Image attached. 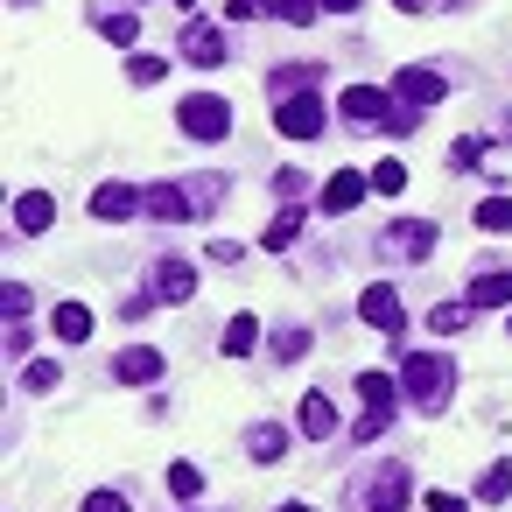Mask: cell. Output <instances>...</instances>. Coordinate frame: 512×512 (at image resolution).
<instances>
[{"instance_id": "1f68e13d", "label": "cell", "mask_w": 512, "mask_h": 512, "mask_svg": "<svg viewBox=\"0 0 512 512\" xmlns=\"http://www.w3.org/2000/svg\"><path fill=\"white\" fill-rule=\"evenodd\" d=\"M22 386H29V393H50V386H57V365H50V358H29V365H22Z\"/></svg>"}, {"instance_id": "3957f363", "label": "cell", "mask_w": 512, "mask_h": 512, "mask_svg": "<svg viewBox=\"0 0 512 512\" xmlns=\"http://www.w3.org/2000/svg\"><path fill=\"white\" fill-rule=\"evenodd\" d=\"M176 127H183L190 141H225V134H232V99H225V92H190V99L176 106Z\"/></svg>"}, {"instance_id": "6da1fadb", "label": "cell", "mask_w": 512, "mask_h": 512, "mask_svg": "<svg viewBox=\"0 0 512 512\" xmlns=\"http://www.w3.org/2000/svg\"><path fill=\"white\" fill-rule=\"evenodd\" d=\"M225 190H232L225 176H183V183H148V211H155L162 225H183V218H211Z\"/></svg>"}, {"instance_id": "5bb4252c", "label": "cell", "mask_w": 512, "mask_h": 512, "mask_svg": "<svg viewBox=\"0 0 512 512\" xmlns=\"http://www.w3.org/2000/svg\"><path fill=\"white\" fill-rule=\"evenodd\" d=\"M365 190H372V176H358V169H337V176L323 183V211H337V218H344V211H358V204H365Z\"/></svg>"}, {"instance_id": "603a6c76", "label": "cell", "mask_w": 512, "mask_h": 512, "mask_svg": "<svg viewBox=\"0 0 512 512\" xmlns=\"http://www.w3.org/2000/svg\"><path fill=\"white\" fill-rule=\"evenodd\" d=\"M218 344H225V358H246V351H253V344H260V323H253V316H232V323H225V337H218Z\"/></svg>"}, {"instance_id": "484cf974", "label": "cell", "mask_w": 512, "mask_h": 512, "mask_svg": "<svg viewBox=\"0 0 512 512\" xmlns=\"http://www.w3.org/2000/svg\"><path fill=\"white\" fill-rule=\"evenodd\" d=\"M99 36H106V43H120V50H134V43H141V22H134V15H106V22H99Z\"/></svg>"}, {"instance_id": "d4e9b609", "label": "cell", "mask_w": 512, "mask_h": 512, "mask_svg": "<svg viewBox=\"0 0 512 512\" xmlns=\"http://www.w3.org/2000/svg\"><path fill=\"white\" fill-rule=\"evenodd\" d=\"M477 232H512V197H484L477 204Z\"/></svg>"}, {"instance_id": "30bf717a", "label": "cell", "mask_w": 512, "mask_h": 512, "mask_svg": "<svg viewBox=\"0 0 512 512\" xmlns=\"http://www.w3.org/2000/svg\"><path fill=\"white\" fill-rule=\"evenodd\" d=\"M358 316H365L372 330H386V337H400V295H393V281H372V288L358 295Z\"/></svg>"}, {"instance_id": "83f0119b", "label": "cell", "mask_w": 512, "mask_h": 512, "mask_svg": "<svg viewBox=\"0 0 512 512\" xmlns=\"http://www.w3.org/2000/svg\"><path fill=\"white\" fill-rule=\"evenodd\" d=\"M169 491H176V498L190 505V498L204 491V470H197V463H169Z\"/></svg>"}, {"instance_id": "8d00e7d4", "label": "cell", "mask_w": 512, "mask_h": 512, "mask_svg": "<svg viewBox=\"0 0 512 512\" xmlns=\"http://www.w3.org/2000/svg\"><path fill=\"white\" fill-rule=\"evenodd\" d=\"M204 260H218V267H239V260H246V253H239V246H232V239H218V246H211V253H204Z\"/></svg>"}, {"instance_id": "7a4b0ae2", "label": "cell", "mask_w": 512, "mask_h": 512, "mask_svg": "<svg viewBox=\"0 0 512 512\" xmlns=\"http://www.w3.org/2000/svg\"><path fill=\"white\" fill-rule=\"evenodd\" d=\"M400 393H407L421 414H442L449 393H456V365H449L442 351H407V365H400Z\"/></svg>"}, {"instance_id": "f546056e", "label": "cell", "mask_w": 512, "mask_h": 512, "mask_svg": "<svg viewBox=\"0 0 512 512\" xmlns=\"http://www.w3.org/2000/svg\"><path fill=\"white\" fill-rule=\"evenodd\" d=\"M477 162H484V141L477 134H456L449 141V169H477Z\"/></svg>"}, {"instance_id": "4fadbf2b", "label": "cell", "mask_w": 512, "mask_h": 512, "mask_svg": "<svg viewBox=\"0 0 512 512\" xmlns=\"http://www.w3.org/2000/svg\"><path fill=\"white\" fill-rule=\"evenodd\" d=\"M141 204H148V190H134V183H99V197H92V218L120 225V218H134Z\"/></svg>"}, {"instance_id": "4dcf8cb0", "label": "cell", "mask_w": 512, "mask_h": 512, "mask_svg": "<svg viewBox=\"0 0 512 512\" xmlns=\"http://www.w3.org/2000/svg\"><path fill=\"white\" fill-rule=\"evenodd\" d=\"M302 351H309V330H302V323H295V330H274V358H281V365H295Z\"/></svg>"}, {"instance_id": "d590c367", "label": "cell", "mask_w": 512, "mask_h": 512, "mask_svg": "<svg viewBox=\"0 0 512 512\" xmlns=\"http://www.w3.org/2000/svg\"><path fill=\"white\" fill-rule=\"evenodd\" d=\"M274 190H281V197H302L309 176H302V169H274Z\"/></svg>"}, {"instance_id": "5b68a950", "label": "cell", "mask_w": 512, "mask_h": 512, "mask_svg": "<svg viewBox=\"0 0 512 512\" xmlns=\"http://www.w3.org/2000/svg\"><path fill=\"white\" fill-rule=\"evenodd\" d=\"M379 253H386V260H428V253H435V225H428V218H393V225L379 232Z\"/></svg>"}, {"instance_id": "cb8c5ba5", "label": "cell", "mask_w": 512, "mask_h": 512, "mask_svg": "<svg viewBox=\"0 0 512 512\" xmlns=\"http://www.w3.org/2000/svg\"><path fill=\"white\" fill-rule=\"evenodd\" d=\"M372 190H379V197H400V190H407V162H400V155H386V162L372 169Z\"/></svg>"}, {"instance_id": "74e56055", "label": "cell", "mask_w": 512, "mask_h": 512, "mask_svg": "<svg viewBox=\"0 0 512 512\" xmlns=\"http://www.w3.org/2000/svg\"><path fill=\"white\" fill-rule=\"evenodd\" d=\"M428 512H470L463 498H449V491H428Z\"/></svg>"}, {"instance_id": "ba28073f", "label": "cell", "mask_w": 512, "mask_h": 512, "mask_svg": "<svg viewBox=\"0 0 512 512\" xmlns=\"http://www.w3.org/2000/svg\"><path fill=\"white\" fill-rule=\"evenodd\" d=\"M274 127H281L288 141H316V134H323V106H316L309 92H288V99L274 106Z\"/></svg>"}, {"instance_id": "7c38bea8", "label": "cell", "mask_w": 512, "mask_h": 512, "mask_svg": "<svg viewBox=\"0 0 512 512\" xmlns=\"http://www.w3.org/2000/svg\"><path fill=\"white\" fill-rule=\"evenodd\" d=\"M183 57H190V64H204V71H218V64L232 57V43H225L211 22H190V29H183Z\"/></svg>"}, {"instance_id": "44dd1931", "label": "cell", "mask_w": 512, "mask_h": 512, "mask_svg": "<svg viewBox=\"0 0 512 512\" xmlns=\"http://www.w3.org/2000/svg\"><path fill=\"white\" fill-rule=\"evenodd\" d=\"M295 239H302V211H295V204H288V211H281V218H274V225H267V232H260V246H267V253H288V246H295Z\"/></svg>"}, {"instance_id": "4316f807", "label": "cell", "mask_w": 512, "mask_h": 512, "mask_svg": "<svg viewBox=\"0 0 512 512\" xmlns=\"http://www.w3.org/2000/svg\"><path fill=\"white\" fill-rule=\"evenodd\" d=\"M463 323H470V302H442V309L428 316V330H435V337H456Z\"/></svg>"}, {"instance_id": "9a60e30c", "label": "cell", "mask_w": 512, "mask_h": 512, "mask_svg": "<svg viewBox=\"0 0 512 512\" xmlns=\"http://www.w3.org/2000/svg\"><path fill=\"white\" fill-rule=\"evenodd\" d=\"M162 302H190L197 295V267L190 260H155V281H148Z\"/></svg>"}, {"instance_id": "9c48e42d", "label": "cell", "mask_w": 512, "mask_h": 512, "mask_svg": "<svg viewBox=\"0 0 512 512\" xmlns=\"http://www.w3.org/2000/svg\"><path fill=\"white\" fill-rule=\"evenodd\" d=\"M407 491H414V484H407V470H400V463H386V470L358 491V505H365V512H400V505H407Z\"/></svg>"}, {"instance_id": "ffe728a7", "label": "cell", "mask_w": 512, "mask_h": 512, "mask_svg": "<svg viewBox=\"0 0 512 512\" xmlns=\"http://www.w3.org/2000/svg\"><path fill=\"white\" fill-rule=\"evenodd\" d=\"M246 456H253V463H274V456H288V428H274V421L246 428Z\"/></svg>"}, {"instance_id": "d6986e66", "label": "cell", "mask_w": 512, "mask_h": 512, "mask_svg": "<svg viewBox=\"0 0 512 512\" xmlns=\"http://www.w3.org/2000/svg\"><path fill=\"white\" fill-rule=\"evenodd\" d=\"M302 435H337V407H330V393H302Z\"/></svg>"}, {"instance_id": "277c9868", "label": "cell", "mask_w": 512, "mask_h": 512, "mask_svg": "<svg viewBox=\"0 0 512 512\" xmlns=\"http://www.w3.org/2000/svg\"><path fill=\"white\" fill-rule=\"evenodd\" d=\"M358 400H365V421L351 428L358 442H379L393 428V400H400V379L393 372H358Z\"/></svg>"}, {"instance_id": "8992f818", "label": "cell", "mask_w": 512, "mask_h": 512, "mask_svg": "<svg viewBox=\"0 0 512 512\" xmlns=\"http://www.w3.org/2000/svg\"><path fill=\"white\" fill-rule=\"evenodd\" d=\"M393 106H400V99H393V92H379V85H351V92L337 99V113H344L351 127H386V120H393Z\"/></svg>"}, {"instance_id": "f1b7e54d", "label": "cell", "mask_w": 512, "mask_h": 512, "mask_svg": "<svg viewBox=\"0 0 512 512\" xmlns=\"http://www.w3.org/2000/svg\"><path fill=\"white\" fill-rule=\"evenodd\" d=\"M29 309H36V295H29L22 281H8V288H0V316H8V323H22Z\"/></svg>"}, {"instance_id": "60d3db41", "label": "cell", "mask_w": 512, "mask_h": 512, "mask_svg": "<svg viewBox=\"0 0 512 512\" xmlns=\"http://www.w3.org/2000/svg\"><path fill=\"white\" fill-rule=\"evenodd\" d=\"M393 8H400V15H421V8H435V0H393Z\"/></svg>"}, {"instance_id": "ac0fdd59", "label": "cell", "mask_w": 512, "mask_h": 512, "mask_svg": "<svg viewBox=\"0 0 512 512\" xmlns=\"http://www.w3.org/2000/svg\"><path fill=\"white\" fill-rule=\"evenodd\" d=\"M50 330H57L64 344H85V337H92V309H85V302H57Z\"/></svg>"}, {"instance_id": "e575fe53", "label": "cell", "mask_w": 512, "mask_h": 512, "mask_svg": "<svg viewBox=\"0 0 512 512\" xmlns=\"http://www.w3.org/2000/svg\"><path fill=\"white\" fill-rule=\"evenodd\" d=\"M274 15H281V22H295V29H302V22H316V0H274Z\"/></svg>"}, {"instance_id": "f35d334b", "label": "cell", "mask_w": 512, "mask_h": 512, "mask_svg": "<svg viewBox=\"0 0 512 512\" xmlns=\"http://www.w3.org/2000/svg\"><path fill=\"white\" fill-rule=\"evenodd\" d=\"M253 15H267V0H232V22H253Z\"/></svg>"}, {"instance_id": "e0dca14e", "label": "cell", "mask_w": 512, "mask_h": 512, "mask_svg": "<svg viewBox=\"0 0 512 512\" xmlns=\"http://www.w3.org/2000/svg\"><path fill=\"white\" fill-rule=\"evenodd\" d=\"M50 218H57V204H50L43 190H22V197H15V225H22V232H50Z\"/></svg>"}, {"instance_id": "d6a6232c", "label": "cell", "mask_w": 512, "mask_h": 512, "mask_svg": "<svg viewBox=\"0 0 512 512\" xmlns=\"http://www.w3.org/2000/svg\"><path fill=\"white\" fill-rule=\"evenodd\" d=\"M85 512H134V498L106 484V491H92V498H85Z\"/></svg>"}, {"instance_id": "52a82bcc", "label": "cell", "mask_w": 512, "mask_h": 512, "mask_svg": "<svg viewBox=\"0 0 512 512\" xmlns=\"http://www.w3.org/2000/svg\"><path fill=\"white\" fill-rule=\"evenodd\" d=\"M442 92H449V85H442V71H428V64H414V71L400 64V71H393V99H400V106H421V113H428V106H442Z\"/></svg>"}, {"instance_id": "ab89813d", "label": "cell", "mask_w": 512, "mask_h": 512, "mask_svg": "<svg viewBox=\"0 0 512 512\" xmlns=\"http://www.w3.org/2000/svg\"><path fill=\"white\" fill-rule=\"evenodd\" d=\"M316 8H330V15H358V0H316Z\"/></svg>"}, {"instance_id": "b9f144b4", "label": "cell", "mask_w": 512, "mask_h": 512, "mask_svg": "<svg viewBox=\"0 0 512 512\" xmlns=\"http://www.w3.org/2000/svg\"><path fill=\"white\" fill-rule=\"evenodd\" d=\"M281 512H309V505H302V498H295V505H281Z\"/></svg>"}, {"instance_id": "2e32d148", "label": "cell", "mask_w": 512, "mask_h": 512, "mask_svg": "<svg viewBox=\"0 0 512 512\" xmlns=\"http://www.w3.org/2000/svg\"><path fill=\"white\" fill-rule=\"evenodd\" d=\"M463 302H470V309H505V302H512V267H484V274L463 288Z\"/></svg>"}, {"instance_id": "836d02e7", "label": "cell", "mask_w": 512, "mask_h": 512, "mask_svg": "<svg viewBox=\"0 0 512 512\" xmlns=\"http://www.w3.org/2000/svg\"><path fill=\"white\" fill-rule=\"evenodd\" d=\"M162 71H169L162 57H134V64H127V78H134V85H162Z\"/></svg>"}, {"instance_id": "7402d4cb", "label": "cell", "mask_w": 512, "mask_h": 512, "mask_svg": "<svg viewBox=\"0 0 512 512\" xmlns=\"http://www.w3.org/2000/svg\"><path fill=\"white\" fill-rule=\"evenodd\" d=\"M477 498H484V505H505V498H512V456H498V463L477 477Z\"/></svg>"}, {"instance_id": "8fae6325", "label": "cell", "mask_w": 512, "mask_h": 512, "mask_svg": "<svg viewBox=\"0 0 512 512\" xmlns=\"http://www.w3.org/2000/svg\"><path fill=\"white\" fill-rule=\"evenodd\" d=\"M113 379H120V386H155V379H162V351H155V344H127V351L113 358Z\"/></svg>"}]
</instances>
